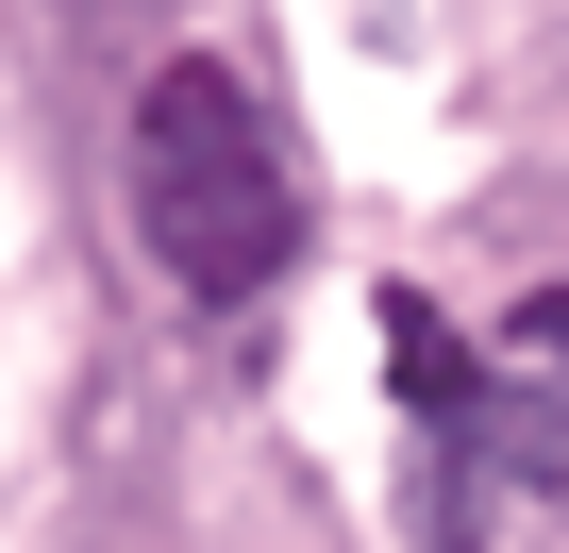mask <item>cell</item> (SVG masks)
<instances>
[{"mask_svg":"<svg viewBox=\"0 0 569 553\" xmlns=\"http://www.w3.org/2000/svg\"><path fill=\"white\" fill-rule=\"evenodd\" d=\"M134 235L184 303H268L302 268V168L218 51H168L134 85Z\"/></svg>","mask_w":569,"mask_h":553,"instance_id":"obj_1","label":"cell"},{"mask_svg":"<svg viewBox=\"0 0 569 553\" xmlns=\"http://www.w3.org/2000/svg\"><path fill=\"white\" fill-rule=\"evenodd\" d=\"M386 386H402V419H419V436H469V403H486L469 336H452L419 286H386Z\"/></svg>","mask_w":569,"mask_h":553,"instance_id":"obj_2","label":"cell"},{"mask_svg":"<svg viewBox=\"0 0 569 553\" xmlns=\"http://www.w3.org/2000/svg\"><path fill=\"white\" fill-rule=\"evenodd\" d=\"M469 453H486L502 486L569 503V369H519V386H486V403H469Z\"/></svg>","mask_w":569,"mask_h":553,"instance_id":"obj_3","label":"cell"},{"mask_svg":"<svg viewBox=\"0 0 569 553\" xmlns=\"http://www.w3.org/2000/svg\"><path fill=\"white\" fill-rule=\"evenodd\" d=\"M502 353H536V369H569V286H536V303L502 319Z\"/></svg>","mask_w":569,"mask_h":553,"instance_id":"obj_4","label":"cell"}]
</instances>
